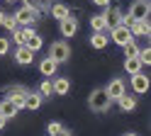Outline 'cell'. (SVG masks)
Segmentation results:
<instances>
[{
    "label": "cell",
    "mask_w": 151,
    "mask_h": 136,
    "mask_svg": "<svg viewBox=\"0 0 151 136\" xmlns=\"http://www.w3.org/2000/svg\"><path fill=\"white\" fill-rule=\"evenodd\" d=\"M105 22H107V29L110 27H117L119 24V19H122V10L119 7H105Z\"/></svg>",
    "instance_id": "7c38bea8"
},
{
    "label": "cell",
    "mask_w": 151,
    "mask_h": 136,
    "mask_svg": "<svg viewBox=\"0 0 151 136\" xmlns=\"http://www.w3.org/2000/svg\"><path fill=\"white\" fill-rule=\"evenodd\" d=\"M117 105H119V110H122V112H132V110L137 107V97L124 92V95H122L119 100H117Z\"/></svg>",
    "instance_id": "e0dca14e"
},
{
    "label": "cell",
    "mask_w": 151,
    "mask_h": 136,
    "mask_svg": "<svg viewBox=\"0 0 151 136\" xmlns=\"http://www.w3.org/2000/svg\"><path fill=\"white\" fill-rule=\"evenodd\" d=\"M90 46H93V49H105V46H107V32H93Z\"/></svg>",
    "instance_id": "ac0fdd59"
},
{
    "label": "cell",
    "mask_w": 151,
    "mask_h": 136,
    "mask_svg": "<svg viewBox=\"0 0 151 136\" xmlns=\"http://www.w3.org/2000/svg\"><path fill=\"white\" fill-rule=\"evenodd\" d=\"M49 58H54L56 63H66L71 58V46L68 42H54L49 46Z\"/></svg>",
    "instance_id": "3957f363"
},
{
    "label": "cell",
    "mask_w": 151,
    "mask_h": 136,
    "mask_svg": "<svg viewBox=\"0 0 151 136\" xmlns=\"http://www.w3.org/2000/svg\"><path fill=\"white\" fill-rule=\"evenodd\" d=\"M132 90H134L137 95H144L149 90V75L144 71H139V73L132 75Z\"/></svg>",
    "instance_id": "ba28073f"
},
{
    "label": "cell",
    "mask_w": 151,
    "mask_h": 136,
    "mask_svg": "<svg viewBox=\"0 0 151 136\" xmlns=\"http://www.w3.org/2000/svg\"><path fill=\"white\" fill-rule=\"evenodd\" d=\"M5 124H7V119H5V117H3V114H0V131H3V129H5Z\"/></svg>",
    "instance_id": "d6a6232c"
},
{
    "label": "cell",
    "mask_w": 151,
    "mask_h": 136,
    "mask_svg": "<svg viewBox=\"0 0 151 136\" xmlns=\"http://www.w3.org/2000/svg\"><path fill=\"white\" fill-rule=\"evenodd\" d=\"M5 3H15V0H5Z\"/></svg>",
    "instance_id": "d590c367"
},
{
    "label": "cell",
    "mask_w": 151,
    "mask_h": 136,
    "mask_svg": "<svg viewBox=\"0 0 151 136\" xmlns=\"http://www.w3.org/2000/svg\"><path fill=\"white\" fill-rule=\"evenodd\" d=\"M51 136H71V131H68V129H59V131L51 134Z\"/></svg>",
    "instance_id": "4dcf8cb0"
},
{
    "label": "cell",
    "mask_w": 151,
    "mask_h": 136,
    "mask_svg": "<svg viewBox=\"0 0 151 136\" xmlns=\"http://www.w3.org/2000/svg\"><path fill=\"white\" fill-rule=\"evenodd\" d=\"M149 12H151L149 0H134L132 7H129V17L132 19H149Z\"/></svg>",
    "instance_id": "5b68a950"
},
{
    "label": "cell",
    "mask_w": 151,
    "mask_h": 136,
    "mask_svg": "<svg viewBox=\"0 0 151 136\" xmlns=\"http://www.w3.org/2000/svg\"><path fill=\"white\" fill-rule=\"evenodd\" d=\"M124 136H139V134H134V131H129V134H124Z\"/></svg>",
    "instance_id": "e575fe53"
},
{
    "label": "cell",
    "mask_w": 151,
    "mask_h": 136,
    "mask_svg": "<svg viewBox=\"0 0 151 136\" xmlns=\"http://www.w3.org/2000/svg\"><path fill=\"white\" fill-rule=\"evenodd\" d=\"M3 17H5V12H3V10H0V24H3Z\"/></svg>",
    "instance_id": "836d02e7"
},
{
    "label": "cell",
    "mask_w": 151,
    "mask_h": 136,
    "mask_svg": "<svg viewBox=\"0 0 151 136\" xmlns=\"http://www.w3.org/2000/svg\"><path fill=\"white\" fill-rule=\"evenodd\" d=\"M90 3H95L98 7H107V5H110V0H90Z\"/></svg>",
    "instance_id": "f546056e"
},
{
    "label": "cell",
    "mask_w": 151,
    "mask_h": 136,
    "mask_svg": "<svg viewBox=\"0 0 151 136\" xmlns=\"http://www.w3.org/2000/svg\"><path fill=\"white\" fill-rule=\"evenodd\" d=\"M24 46L29 49V51H39V49L44 46V39H42L39 34H37V32H34V34H32V37H29V39L24 42Z\"/></svg>",
    "instance_id": "ffe728a7"
},
{
    "label": "cell",
    "mask_w": 151,
    "mask_h": 136,
    "mask_svg": "<svg viewBox=\"0 0 151 136\" xmlns=\"http://www.w3.org/2000/svg\"><path fill=\"white\" fill-rule=\"evenodd\" d=\"M59 129H63V124H59V122H51L49 126H46V131H49V136H51V134H56Z\"/></svg>",
    "instance_id": "f1b7e54d"
},
{
    "label": "cell",
    "mask_w": 151,
    "mask_h": 136,
    "mask_svg": "<svg viewBox=\"0 0 151 136\" xmlns=\"http://www.w3.org/2000/svg\"><path fill=\"white\" fill-rule=\"evenodd\" d=\"M51 15H54V19H63L71 12H68V7H66L63 3H56V5H51Z\"/></svg>",
    "instance_id": "603a6c76"
},
{
    "label": "cell",
    "mask_w": 151,
    "mask_h": 136,
    "mask_svg": "<svg viewBox=\"0 0 151 136\" xmlns=\"http://www.w3.org/2000/svg\"><path fill=\"white\" fill-rule=\"evenodd\" d=\"M129 32L132 37H149L151 34V24H149V19H137V22H132L129 24Z\"/></svg>",
    "instance_id": "30bf717a"
},
{
    "label": "cell",
    "mask_w": 151,
    "mask_h": 136,
    "mask_svg": "<svg viewBox=\"0 0 151 136\" xmlns=\"http://www.w3.org/2000/svg\"><path fill=\"white\" fill-rule=\"evenodd\" d=\"M44 102V97L39 92H29L27 90V97H24V110H39Z\"/></svg>",
    "instance_id": "5bb4252c"
},
{
    "label": "cell",
    "mask_w": 151,
    "mask_h": 136,
    "mask_svg": "<svg viewBox=\"0 0 151 136\" xmlns=\"http://www.w3.org/2000/svg\"><path fill=\"white\" fill-rule=\"evenodd\" d=\"M7 51H10V39H5V37H0V56H5Z\"/></svg>",
    "instance_id": "83f0119b"
},
{
    "label": "cell",
    "mask_w": 151,
    "mask_h": 136,
    "mask_svg": "<svg viewBox=\"0 0 151 136\" xmlns=\"http://www.w3.org/2000/svg\"><path fill=\"white\" fill-rule=\"evenodd\" d=\"M51 87H54V95H68L71 80L68 78H56V80H51Z\"/></svg>",
    "instance_id": "9a60e30c"
},
{
    "label": "cell",
    "mask_w": 151,
    "mask_h": 136,
    "mask_svg": "<svg viewBox=\"0 0 151 136\" xmlns=\"http://www.w3.org/2000/svg\"><path fill=\"white\" fill-rule=\"evenodd\" d=\"M24 97H27V87H22V85H10L7 87V100L17 110H24Z\"/></svg>",
    "instance_id": "8992f818"
},
{
    "label": "cell",
    "mask_w": 151,
    "mask_h": 136,
    "mask_svg": "<svg viewBox=\"0 0 151 136\" xmlns=\"http://www.w3.org/2000/svg\"><path fill=\"white\" fill-rule=\"evenodd\" d=\"M137 58L141 61V66H149V63H151V49H149V46H146V49H139V56H137Z\"/></svg>",
    "instance_id": "d4e9b609"
},
{
    "label": "cell",
    "mask_w": 151,
    "mask_h": 136,
    "mask_svg": "<svg viewBox=\"0 0 151 136\" xmlns=\"http://www.w3.org/2000/svg\"><path fill=\"white\" fill-rule=\"evenodd\" d=\"M124 92H127V85H124L122 78H112V80L107 83V87H105V95L110 97V102H117Z\"/></svg>",
    "instance_id": "277c9868"
},
{
    "label": "cell",
    "mask_w": 151,
    "mask_h": 136,
    "mask_svg": "<svg viewBox=\"0 0 151 136\" xmlns=\"http://www.w3.org/2000/svg\"><path fill=\"white\" fill-rule=\"evenodd\" d=\"M12 42H15L17 46H24V32H22L20 27H17L15 32H12Z\"/></svg>",
    "instance_id": "4316f807"
},
{
    "label": "cell",
    "mask_w": 151,
    "mask_h": 136,
    "mask_svg": "<svg viewBox=\"0 0 151 136\" xmlns=\"http://www.w3.org/2000/svg\"><path fill=\"white\" fill-rule=\"evenodd\" d=\"M141 68H144V66H141V61H139V58H124V71H127L129 75L139 73Z\"/></svg>",
    "instance_id": "44dd1931"
},
{
    "label": "cell",
    "mask_w": 151,
    "mask_h": 136,
    "mask_svg": "<svg viewBox=\"0 0 151 136\" xmlns=\"http://www.w3.org/2000/svg\"><path fill=\"white\" fill-rule=\"evenodd\" d=\"M17 112H20V110H17V107H15V105H12L10 100H7V97H5L3 102H0V114H3L7 122H10L12 117H17Z\"/></svg>",
    "instance_id": "2e32d148"
},
{
    "label": "cell",
    "mask_w": 151,
    "mask_h": 136,
    "mask_svg": "<svg viewBox=\"0 0 151 136\" xmlns=\"http://www.w3.org/2000/svg\"><path fill=\"white\" fill-rule=\"evenodd\" d=\"M22 3H24V5H29V7H37V5L42 3V0H22Z\"/></svg>",
    "instance_id": "1f68e13d"
},
{
    "label": "cell",
    "mask_w": 151,
    "mask_h": 136,
    "mask_svg": "<svg viewBox=\"0 0 151 136\" xmlns=\"http://www.w3.org/2000/svg\"><path fill=\"white\" fill-rule=\"evenodd\" d=\"M15 61L20 63V66H32L34 51H29L27 46H17V49H15Z\"/></svg>",
    "instance_id": "8fae6325"
},
{
    "label": "cell",
    "mask_w": 151,
    "mask_h": 136,
    "mask_svg": "<svg viewBox=\"0 0 151 136\" xmlns=\"http://www.w3.org/2000/svg\"><path fill=\"white\" fill-rule=\"evenodd\" d=\"M56 68H59V63L54 61V58H42V63H39V71H42V75L44 78H51V75H56Z\"/></svg>",
    "instance_id": "4fadbf2b"
},
{
    "label": "cell",
    "mask_w": 151,
    "mask_h": 136,
    "mask_svg": "<svg viewBox=\"0 0 151 136\" xmlns=\"http://www.w3.org/2000/svg\"><path fill=\"white\" fill-rule=\"evenodd\" d=\"M88 107L93 112H107L112 102H110V97L105 95V87H98V90H93L90 97H88Z\"/></svg>",
    "instance_id": "6da1fadb"
},
{
    "label": "cell",
    "mask_w": 151,
    "mask_h": 136,
    "mask_svg": "<svg viewBox=\"0 0 151 136\" xmlns=\"http://www.w3.org/2000/svg\"><path fill=\"white\" fill-rule=\"evenodd\" d=\"M12 17L17 19V24H22V27H32L37 19H39V10H37V7H29V5H22Z\"/></svg>",
    "instance_id": "7a4b0ae2"
},
{
    "label": "cell",
    "mask_w": 151,
    "mask_h": 136,
    "mask_svg": "<svg viewBox=\"0 0 151 136\" xmlns=\"http://www.w3.org/2000/svg\"><path fill=\"white\" fill-rule=\"evenodd\" d=\"M0 27H5L7 32H15V29H17V19H15V17H7V15H5V17H3V24H0Z\"/></svg>",
    "instance_id": "484cf974"
},
{
    "label": "cell",
    "mask_w": 151,
    "mask_h": 136,
    "mask_svg": "<svg viewBox=\"0 0 151 136\" xmlns=\"http://www.w3.org/2000/svg\"><path fill=\"white\" fill-rule=\"evenodd\" d=\"M90 27H93V32H107L105 15H93L90 17Z\"/></svg>",
    "instance_id": "d6986e66"
},
{
    "label": "cell",
    "mask_w": 151,
    "mask_h": 136,
    "mask_svg": "<svg viewBox=\"0 0 151 136\" xmlns=\"http://www.w3.org/2000/svg\"><path fill=\"white\" fill-rule=\"evenodd\" d=\"M122 49H124V58H137V56H139V44H137V39L127 42Z\"/></svg>",
    "instance_id": "7402d4cb"
},
{
    "label": "cell",
    "mask_w": 151,
    "mask_h": 136,
    "mask_svg": "<svg viewBox=\"0 0 151 136\" xmlns=\"http://www.w3.org/2000/svg\"><path fill=\"white\" fill-rule=\"evenodd\" d=\"M107 32H110V39H112V42H115L117 46H124L127 42H132V39H134V37H132V32H129L127 27H122V24H117V27H110Z\"/></svg>",
    "instance_id": "52a82bcc"
},
{
    "label": "cell",
    "mask_w": 151,
    "mask_h": 136,
    "mask_svg": "<svg viewBox=\"0 0 151 136\" xmlns=\"http://www.w3.org/2000/svg\"><path fill=\"white\" fill-rule=\"evenodd\" d=\"M59 27H61V34L66 37V39H71L76 32H78V19L76 17H63V19H59Z\"/></svg>",
    "instance_id": "9c48e42d"
},
{
    "label": "cell",
    "mask_w": 151,
    "mask_h": 136,
    "mask_svg": "<svg viewBox=\"0 0 151 136\" xmlns=\"http://www.w3.org/2000/svg\"><path fill=\"white\" fill-rule=\"evenodd\" d=\"M37 92H39V95L44 97V100H46V97H51V95H54V87H51V80H42V85H39V90H37Z\"/></svg>",
    "instance_id": "cb8c5ba5"
}]
</instances>
